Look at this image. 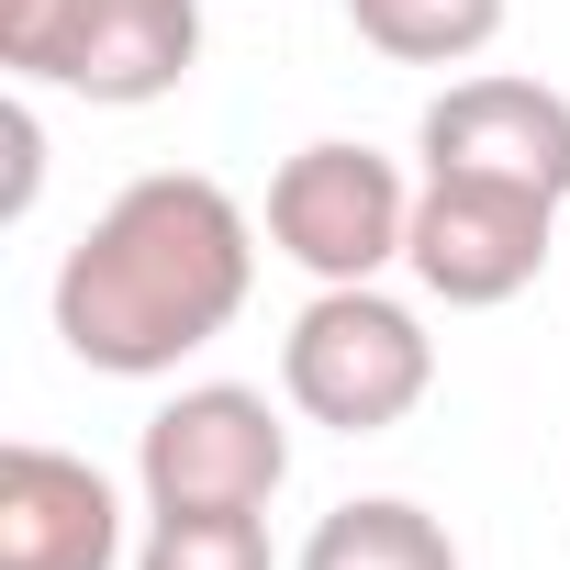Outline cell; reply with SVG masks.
I'll return each mask as SVG.
<instances>
[{"mask_svg":"<svg viewBox=\"0 0 570 570\" xmlns=\"http://www.w3.org/2000/svg\"><path fill=\"white\" fill-rule=\"evenodd\" d=\"M246 292H257V224L235 213V190L202 168H146L57 257V336L101 381H168L246 314Z\"/></svg>","mask_w":570,"mask_h":570,"instance_id":"6da1fadb","label":"cell"},{"mask_svg":"<svg viewBox=\"0 0 570 570\" xmlns=\"http://www.w3.org/2000/svg\"><path fill=\"white\" fill-rule=\"evenodd\" d=\"M279 392H292V414H314L336 436H392L436 392V336L381 279H325L279 336Z\"/></svg>","mask_w":570,"mask_h":570,"instance_id":"7a4b0ae2","label":"cell"},{"mask_svg":"<svg viewBox=\"0 0 570 570\" xmlns=\"http://www.w3.org/2000/svg\"><path fill=\"white\" fill-rule=\"evenodd\" d=\"M135 481H146V514H268V492L292 481V425L246 381H190L179 403L146 414Z\"/></svg>","mask_w":570,"mask_h":570,"instance_id":"3957f363","label":"cell"},{"mask_svg":"<svg viewBox=\"0 0 570 570\" xmlns=\"http://www.w3.org/2000/svg\"><path fill=\"white\" fill-rule=\"evenodd\" d=\"M403 235H414V190H403V168L381 146L325 135L303 157H279V179H268V246L292 268H314V279H381L403 257Z\"/></svg>","mask_w":570,"mask_h":570,"instance_id":"277c9868","label":"cell"},{"mask_svg":"<svg viewBox=\"0 0 570 570\" xmlns=\"http://www.w3.org/2000/svg\"><path fill=\"white\" fill-rule=\"evenodd\" d=\"M202 57V0H57L46 35L12 57L23 79H57L101 112H146Z\"/></svg>","mask_w":570,"mask_h":570,"instance_id":"5b68a950","label":"cell"},{"mask_svg":"<svg viewBox=\"0 0 570 570\" xmlns=\"http://www.w3.org/2000/svg\"><path fill=\"white\" fill-rule=\"evenodd\" d=\"M548 224H559V202H537V190H503V179H425V190H414L403 268L425 279L448 314H492V303H514L525 279L548 268Z\"/></svg>","mask_w":570,"mask_h":570,"instance_id":"8992f818","label":"cell"},{"mask_svg":"<svg viewBox=\"0 0 570 570\" xmlns=\"http://www.w3.org/2000/svg\"><path fill=\"white\" fill-rule=\"evenodd\" d=\"M425 179H503L537 202H570V101L548 79H448L425 101Z\"/></svg>","mask_w":570,"mask_h":570,"instance_id":"52a82bcc","label":"cell"},{"mask_svg":"<svg viewBox=\"0 0 570 570\" xmlns=\"http://www.w3.org/2000/svg\"><path fill=\"white\" fill-rule=\"evenodd\" d=\"M124 559V503L90 459L12 436L0 448V570H112Z\"/></svg>","mask_w":570,"mask_h":570,"instance_id":"ba28073f","label":"cell"},{"mask_svg":"<svg viewBox=\"0 0 570 570\" xmlns=\"http://www.w3.org/2000/svg\"><path fill=\"white\" fill-rule=\"evenodd\" d=\"M292 570H459V548H448V525H436L425 503L370 492V503H336V514L303 537Z\"/></svg>","mask_w":570,"mask_h":570,"instance_id":"9c48e42d","label":"cell"},{"mask_svg":"<svg viewBox=\"0 0 570 570\" xmlns=\"http://www.w3.org/2000/svg\"><path fill=\"white\" fill-rule=\"evenodd\" d=\"M514 0H347L358 46H381L392 68H470L503 35Z\"/></svg>","mask_w":570,"mask_h":570,"instance_id":"30bf717a","label":"cell"},{"mask_svg":"<svg viewBox=\"0 0 570 570\" xmlns=\"http://www.w3.org/2000/svg\"><path fill=\"white\" fill-rule=\"evenodd\" d=\"M135 570H268V525L257 514H146Z\"/></svg>","mask_w":570,"mask_h":570,"instance_id":"8fae6325","label":"cell"},{"mask_svg":"<svg viewBox=\"0 0 570 570\" xmlns=\"http://www.w3.org/2000/svg\"><path fill=\"white\" fill-rule=\"evenodd\" d=\"M0 146H12V179H0V213H35V179H46V135H35V112L12 101V112H0Z\"/></svg>","mask_w":570,"mask_h":570,"instance_id":"7c38bea8","label":"cell"},{"mask_svg":"<svg viewBox=\"0 0 570 570\" xmlns=\"http://www.w3.org/2000/svg\"><path fill=\"white\" fill-rule=\"evenodd\" d=\"M46 12H57V0H0V68H12V57L46 35Z\"/></svg>","mask_w":570,"mask_h":570,"instance_id":"4fadbf2b","label":"cell"}]
</instances>
